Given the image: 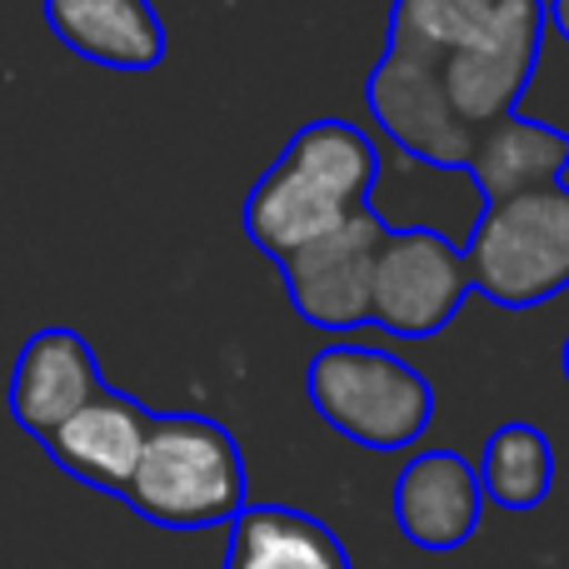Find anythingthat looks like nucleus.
I'll list each match as a JSON object with an SVG mask.
<instances>
[{"label":"nucleus","instance_id":"13","mask_svg":"<svg viewBox=\"0 0 569 569\" xmlns=\"http://www.w3.org/2000/svg\"><path fill=\"white\" fill-rule=\"evenodd\" d=\"M569 170V130L550 126V120H530V116H510L495 130H485L475 140L465 176L475 180L480 200H505L515 190L530 186H555Z\"/></svg>","mask_w":569,"mask_h":569},{"label":"nucleus","instance_id":"10","mask_svg":"<svg viewBox=\"0 0 569 569\" xmlns=\"http://www.w3.org/2000/svg\"><path fill=\"white\" fill-rule=\"evenodd\" d=\"M150 420H156V410H146L140 400H130V395H120L106 385L86 410H76L50 440H40V445H46V455L70 475V480L120 500V490H126L130 470H136V460H140V445H146Z\"/></svg>","mask_w":569,"mask_h":569},{"label":"nucleus","instance_id":"7","mask_svg":"<svg viewBox=\"0 0 569 569\" xmlns=\"http://www.w3.org/2000/svg\"><path fill=\"white\" fill-rule=\"evenodd\" d=\"M385 236H390V220L370 206L355 220H345V226L325 230V236L295 246L290 256H280L276 270L295 315L325 335L370 325V280Z\"/></svg>","mask_w":569,"mask_h":569},{"label":"nucleus","instance_id":"2","mask_svg":"<svg viewBox=\"0 0 569 569\" xmlns=\"http://www.w3.org/2000/svg\"><path fill=\"white\" fill-rule=\"evenodd\" d=\"M375 180H380V150L355 120H310L250 186L240 210L246 240L270 260L290 256L295 246L370 210Z\"/></svg>","mask_w":569,"mask_h":569},{"label":"nucleus","instance_id":"3","mask_svg":"<svg viewBox=\"0 0 569 569\" xmlns=\"http://www.w3.org/2000/svg\"><path fill=\"white\" fill-rule=\"evenodd\" d=\"M120 500L160 530H216L250 505L246 455L236 435L210 415L156 410Z\"/></svg>","mask_w":569,"mask_h":569},{"label":"nucleus","instance_id":"5","mask_svg":"<svg viewBox=\"0 0 569 569\" xmlns=\"http://www.w3.org/2000/svg\"><path fill=\"white\" fill-rule=\"evenodd\" d=\"M305 395L315 415L350 445L395 455L420 445L435 420V385L410 360L375 345L330 340L305 365Z\"/></svg>","mask_w":569,"mask_h":569},{"label":"nucleus","instance_id":"4","mask_svg":"<svg viewBox=\"0 0 569 569\" xmlns=\"http://www.w3.org/2000/svg\"><path fill=\"white\" fill-rule=\"evenodd\" d=\"M470 290L500 310H535L569 290V186H530L485 200L460 246Z\"/></svg>","mask_w":569,"mask_h":569},{"label":"nucleus","instance_id":"15","mask_svg":"<svg viewBox=\"0 0 569 569\" xmlns=\"http://www.w3.org/2000/svg\"><path fill=\"white\" fill-rule=\"evenodd\" d=\"M545 26L569 46V0H545Z\"/></svg>","mask_w":569,"mask_h":569},{"label":"nucleus","instance_id":"11","mask_svg":"<svg viewBox=\"0 0 569 569\" xmlns=\"http://www.w3.org/2000/svg\"><path fill=\"white\" fill-rule=\"evenodd\" d=\"M46 26L70 56L100 70H156L166 60V20L150 0H40Z\"/></svg>","mask_w":569,"mask_h":569},{"label":"nucleus","instance_id":"12","mask_svg":"<svg viewBox=\"0 0 569 569\" xmlns=\"http://www.w3.org/2000/svg\"><path fill=\"white\" fill-rule=\"evenodd\" d=\"M226 569H350V550L295 505H246L230 520Z\"/></svg>","mask_w":569,"mask_h":569},{"label":"nucleus","instance_id":"16","mask_svg":"<svg viewBox=\"0 0 569 569\" xmlns=\"http://www.w3.org/2000/svg\"><path fill=\"white\" fill-rule=\"evenodd\" d=\"M560 370H565V385H569V335H565V345H560Z\"/></svg>","mask_w":569,"mask_h":569},{"label":"nucleus","instance_id":"6","mask_svg":"<svg viewBox=\"0 0 569 569\" xmlns=\"http://www.w3.org/2000/svg\"><path fill=\"white\" fill-rule=\"evenodd\" d=\"M470 276L450 236L430 226H390L375 256L370 280V325L400 340H435L455 325Z\"/></svg>","mask_w":569,"mask_h":569},{"label":"nucleus","instance_id":"8","mask_svg":"<svg viewBox=\"0 0 569 569\" xmlns=\"http://www.w3.org/2000/svg\"><path fill=\"white\" fill-rule=\"evenodd\" d=\"M100 390H106V375H100V360L86 335L70 330V325H46V330H36L20 345L6 405H10V420L30 440H50Z\"/></svg>","mask_w":569,"mask_h":569},{"label":"nucleus","instance_id":"14","mask_svg":"<svg viewBox=\"0 0 569 569\" xmlns=\"http://www.w3.org/2000/svg\"><path fill=\"white\" fill-rule=\"evenodd\" d=\"M480 495L490 505L510 515H530L550 500L555 490V445L540 425L530 420H505L500 430H490L480 450Z\"/></svg>","mask_w":569,"mask_h":569},{"label":"nucleus","instance_id":"9","mask_svg":"<svg viewBox=\"0 0 569 569\" xmlns=\"http://www.w3.org/2000/svg\"><path fill=\"white\" fill-rule=\"evenodd\" d=\"M395 525L415 550L450 555L475 540L485 515L480 475L460 450H420L395 475Z\"/></svg>","mask_w":569,"mask_h":569},{"label":"nucleus","instance_id":"1","mask_svg":"<svg viewBox=\"0 0 569 569\" xmlns=\"http://www.w3.org/2000/svg\"><path fill=\"white\" fill-rule=\"evenodd\" d=\"M545 30V0H390L365 110L410 160L465 170L485 130L520 116Z\"/></svg>","mask_w":569,"mask_h":569}]
</instances>
